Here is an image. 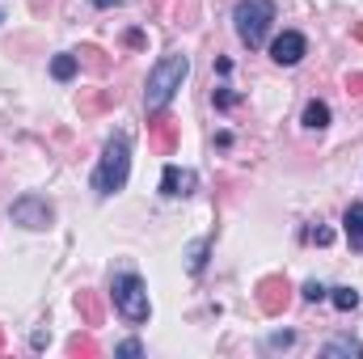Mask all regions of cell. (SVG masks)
<instances>
[{
	"label": "cell",
	"instance_id": "obj_22",
	"mask_svg": "<svg viewBox=\"0 0 363 359\" xmlns=\"http://www.w3.org/2000/svg\"><path fill=\"white\" fill-rule=\"evenodd\" d=\"M321 296H325V287H321L317 279H313V283H304V300H321Z\"/></svg>",
	"mask_w": 363,
	"mask_h": 359
},
{
	"label": "cell",
	"instance_id": "obj_19",
	"mask_svg": "<svg viewBox=\"0 0 363 359\" xmlns=\"http://www.w3.org/2000/svg\"><path fill=\"white\" fill-rule=\"evenodd\" d=\"M203 263H207V241H199V245L190 250V270H194V275L203 270Z\"/></svg>",
	"mask_w": 363,
	"mask_h": 359
},
{
	"label": "cell",
	"instance_id": "obj_10",
	"mask_svg": "<svg viewBox=\"0 0 363 359\" xmlns=\"http://www.w3.org/2000/svg\"><path fill=\"white\" fill-rule=\"evenodd\" d=\"M77 309H81L85 326H101V317H106V309H101V296H97V292H77Z\"/></svg>",
	"mask_w": 363,
	"mask_h": 359
},
{
	"label": "cell",
	"instance_id": "obj_6",
	"mask_svg": "<svg viewBox=\"0 0 363 359\" xmlns=\"http://www.w3.org/2000/svg\"><path fill=\"white\" fill-rule=\"evenodd\" d=\"M178 131H182V123L174 114H165V110H157V114L148 118V144H152L161 157H169V153L178 148Z\"/></svg>",
	"mask_w": 363,
	"mask_h": 359
},
{
	"label": "cell",
	"instance_id": "obj_3",
	"mask_svg": "<svg viewBox=\"0 0 363 359\" xmlns=\"http://www.w3.org/2000/svg\"><path fill=\"white\" fill-rule=\"evenodd\" d=\"M110 296H114V309L131 321V326H144L148 321V292H144V279L135 275V270L118 267L110 275Z\"/></svg>",
	"mask_w": 363,
	"mask_h": 359
},
{
	"label": "cell",
	"instance_id": "obj_25",
	"mask_svg": "<svg viewBox=\"0 0 363 359\" xmlns=\"http://www.w3.org/2000/svg\"><path fill=\"white\" fill-rule=\"evenodd\" d=\"M355 38H359V43H363V21H359V26H355Z\"/></svg>",
	"mask_w": 363,
	"mask_h": 359
},
{
	"label": "cell",
	"instance_id": "obj_18",
	"mask_svg": "<svg viewBox=\"0 0 363 359\" xmlns=\"http://www.w3.org/2000/svg\"><path fill=\"white\" fill-rule=\"evenodd\" d=\"M334 304H338L342 313H351V309H359V292H355V287H334Z\"/></svg>",
	"mask_w": 363,
	"mask_h": 359
},
{
	"label": "cell",
	"instance_id": "obj_7",
	"mask_svg": "<svg viewBox=\"0 0 363 359\" xmlns=\"http://www.w3.org/2000/svg\"><path fill=\"white\" fill-rule=\"evenodd\" d=\"M9 216H13V224H21V228H47V224H51V207H47L43 199H34V194L17 199V203L9 207Z\"/></svg>",
	"mask_w": 363,
	"mask_h": 359
},
{
	"label": "cell",
	"instance_id": "obj_13",
	"mask_svg": "<svg viewBox=\"0 0 363 359\" xmlns=\"http://www.w3.org/2000/svg\"><path fill=\"white\" fill-rule=\"evenodd\" d=\"M77 68H81L77 51H72V55H55V60H51V77H55V81H72V77H77Z\"/></svg>",
	"mask_w": 363,
	"mask_h": 359
},
{
	"label": "cell",
	"instance_id": "obj_24",
	"mask_svg": "<svg viewBox=\"0 0 363 359\" xmlns=\"http://www.w3.org/2000/svg\"><path fill=\"white\" fill-rule=\"evenodd\" d=\"M93 4H97V9H114L118 0H93Z\"/></svg>",
	"mask_w": 363,
	"mask_h": 359
},
{
	"label": "cell",
	"instance_id": "obj_16",
	"mask_svg": "<svg viewBox=\"0 0 363 359\" xmlns=\"http://www.w3.org/2000/svg\"><path fill=\"white\" fill-rule=\"evenodd\" d=\"M110 101H114V93H81L77 106H81V114H97V110H106Z\"/></svg>",
	"mask_w": 363,
	"mask_h": 359
},
{
	"label": "cell",
	"instance_id": "obj_5",
	"mask_svg": "<svg viewBox=\"0 0 363 359\" xmlns=\"http://www.w3.org/2000/svg\"><path fill=\"white\" fill-rule=\"evenodd\" d=\"M287 304H291V283H287L283 275H267V279L258 283V309H262L267 317H279Z\"/></svg>",
	"mask_w": 363,
	"mask_h": 359
},
{
	"label": "cell",
	"instance_id": "obj_23",
	"mask_svg": "<svg viewBox=\"0 0 363 359\" xmlns=\"http://www.w3.org/2000/svg\"><path fill=\"white\" fill-rule=\"evenodd\" d=\"M118 355L135 359V355H144V347H140V343H123V347H118Z\"/></svg>",
	"mask_w": 363,
	"mask_h": 359
},
{
	"label": "cell",
	"instance_id": "obj_8",
	"mask_svg": "<svg viewBox=\"0 0 363 359\" xmlns=\"http://www.w3.org/2000/svg\"><path fill=\"white\" fill-rule=\"evenodd\" d=\"M304 51H308V43H304V34H296V30H283V34L271 43V60L279 64V68L300 64V60H304Z\"/></svg>",
	"mask_w": 363,
	"mask_h": 359
},
{
	"label": "cell",
	"instance_id": "obj_2",
	"mask_svg": "<svg viewBox=\"0 0 363 359\" xmlns=\"http://www.w3.org/2000/svg\"><path fill=\"white\" fill-rule=\"evenodd\" d=\"M186 72H190V60H186V55H165V60L148 72V89H144L148 114H157V110H165V106L174 101V93L182 89Z\"/></svg>",
	"mask_w": 363,
	"mask_h": 359
},
{
	"label": "cell",
	"instance_id": "obj_26",
	"mask_svg": "<svg viewBox=\"0 0 363 359\" xmlns=\"http://www.w3.org/2000/svg\"><path fill=\"white\" fill-rule=\"evenodd\" d=\"M0 351H4V330H0Z\"/></svg>",
	"mask_w": 363,
	"mask_h": 359
},
{
	"label": "cell",
	"instance_id": "obj_4",
	"mask_svg": "<svg viewBox=\"0 0 363 359\" xmlns=\"http://www.w3.org/2000/svg\"><path fill=\"white\" fill-rule=\"evenodd\" d=\"M233 21H237V38L254 51V47L267 43V30H271V21H274V4L271 0H241L233 9Z\"/></svg>",
	"mask_w": 363,
	"mask_h": 359
},
{
	"label": "cell",
	"instance_id": "obj_1",
	"mask_svg": "<svg viewBox=\"0 0 363 359\" xmlns=\"http://www.w3.org/2000/svg\"><path fill=\"white\" fill-rule=\"evenodd\" d=\"M127 170H131V140L118 131V136H110L106 148H101V165H97V174H93V190H97L101 199L114 194V190H123V186H127Z\"/></svg>",
	"mask_w": 363,
	"mask_h": 359
},
{
	"label": "cell",
	"instance_id": "obj_27",
	"mask_svg": "<svg viewBox=\"0 0 363 359\" xmlns=\"http://www.w3.org/2000/svg\"><path fill=\"white\" fill-rule=\"evenodd\" d=\"M0 21H4V13H0Z\"/></svg>",
	"mask_w": 363,
	"mask_h": 359
},
{
	"label": "cell",
	"instance_id": "obj_9",
	"mask_svg": "<svg viewBox=\"0 0 363 359\" xmlns=\"http://www.w3.org/2000/svg\"><path fill=\"white\" fill-rule=\"evenodd\" d=\"M194 186H199V174L194 170H178V165H169L165 174H161V190L165 194H194Z\"/></svg>",
	"mask_w": 363,
	"mask_h": 359
},
{
	"label": "cell",
	"instance_id": "obj_15",
	"mask_svg": "<svg viewBox=\"0 0 363 359\" xmlns=\"http://www.w3.org/2000/svg\"><path fill=\"white\" fill-rule=\"evenodd\" d=\"M68 355H72V359H93V355H97L93 334H72V338H68Z\"/></svg>",
	"mask_w": 363,
	"mask_h": 359
},
{
	"label": "cell",
	"instance_id": "obj_21",
	"mask_svg": "<svg viewBox=\"0 0 363 359\" xmlns=\"http://www.w3.org/2000/svg\"><path fill=\"white\" fill-rule=\"evenodd\" d=\"M308 241H317V245H330V228H321V224H317V228H308Z\"/></svg>",
	"mask_w": 363,
	"mask_h": 359
},
{
	"label": "cell",
	"instance_id": "obj_20",
	"mask_svg": "<svg viewBox=\"0 0 363 359\" xmlns=\"http://www.w3.org/2000/svg\"><path fill=\"white\" fill-rule=\"evenodd\" d=\"M347 93L363 101V72H351V77H347Z\"/></svg>",
	"mask_w": 363,
	"mask_h": 359
},
{
	"label": "cell",
	"instance_id": "obj_17",
	"mask_svg": "<svg viewBox=\"0 0 363 359\" xmlns=\"http://www.w3.org/2000/svg\"><path fill=\"white\" fill-rule=\"evenodd\" d=\"M321 355H363V347L359 343H355V338H334V343H325V351H321Z\"/></svg>",
	"mask_w": 363,
	"mask_h": 359
},
{
	"label": "cell",
	"instance_id": "obj_11",
	"mask_svg": "<svg viewBox=\"0 0 363 359\" xmlns=\"http://www.w3.org/2000/svg\"><path fill=\"white\" fill-rule=\"evenodd\" d=\"M77 60H81L89 72H97V77H106V72H110V60H106V51H101V47H93V43H85V47L77 51Z\"/></svg>",
	"mask_w": 363,
	"mask_h": 359
},
{
	"label": "cell",
	"instance_id": "obj_12",
	"mask_svg": "<svg viewBox=\"0 0 363 359\" xmlns=\"http://www.w3.org/2000/svg\"><path fill=\"white\" fill-rule=\"evenodd\" d=\"M347 241H351V250H363V203L347 207Z\"/></svg>",
	"mask_w": 363,
	"mask_h": 359
},
{
	"label": "cell",
	"instance_id": "obj_14",
	"mask_svg": "<svg viewBox=\"0 0 363 359\" xmlns=\"http://www.w3.org/2000/svg\"><path fill=\"white\" fill-rule=\"evenodd\" d=\"M304 127H313V131L330 127V106H325V101H308V106H304Z\"/></svg>",
	"mask_w": 363,
	"mask_h": 359
}]
</instances>
